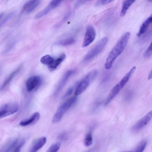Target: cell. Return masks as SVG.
I'll return each mask as SVG.
<instances>
[{"instance_id":"6da1fadb","label":"cell","mask_w":152,"mask_h":152,"mask_svg":"<svg viewBox=\"0 0 152 152\" xmlns=\"http://www.w3.org/2000/svg\"><path fill=\"white\" fill-rule=\"evenodd\" d=\"M130 36V32L125 33L120 38L109 54L104 64L106 69H110L116 58L124 50Z\"/></svg>"},{"instance_id":"7a4b0ae2","label":"cell","mask_w":152,"mask_h":152,"mask_svg":"<svg viewBox=\"0 0 152 152\" xmlns=\"http://www.w3.org/2000/svg\"><path fill=\"white\" fill-rule=\"evenodd\" d=\"M76 96L72 97L62 104L57 110L52 119V122L56 123L59 122L64 115L76 101Z\"/></svg>"},{"instance_id":"3957f363","label":"cell","mask_w":152,"mask_h":152,"mask_svg":"<svg viewBox=\"0 0 152 152\" xmlns=\"http://www.w3.org/2000/svg\"><path fill=\"white\" fill-rule=\"evenodd\" d=\"M96 70L89 72L80 82L75 89V95L77 96L83 93L94 79L97 74Z\"/></svg>"},{"instance_id":"277c9868","label":"cell","mask_w":152,"mask_h":152,"mask_svg":"<svg viewBox=\"0 0 152 152\" xmlns=\"http://www.w3.org/2000/svg\"><path fill=\"white\" fill-rule=\"evenodd\" d=\"M107 41L108 38L107 37L101 39L86 55L83 61L87 62L93 59L102 50Z\"/></svg>"},{"instance_id":"5b68a950","label":"cell","mask_w":152,"mask_h":152,"mask_svg":"<svg viewBox=\"0 0 152 152\" xmlns=\"http://www.w3.org/2000/svg\"><path fill=\"white\" fill-rule=\"evenodd\" d=\"M18 104L15 103H6L2 105L0 108V118H3L12 115L18 110Z\"/></svg>"},{"instance_id":"8992f818","label":"cell","mask_w":152,"mask_h":152,"mask_svg":"<svg viewBox=\"0 0 152 152\" xmlns=\"http://www.w3.org/2000/svg\"><path fill=\"white\" fill-rule=\"evenodd\" d=\"M42 82V78L39 76H34L29 77L26 83L27 91L31 92L36 90L40 86Z\"/></svg>"},{"instance_id":"52a82bcc","label":"cell","mask_w":152,"mask_h":152,"mask_svg":"<svg viewBox=\"0 0 152 152\" xmlns=\"http://www.w3.org/2000/svg\"><path fill=\"white\" fill-rule=\"evenodd\" d=\"M96 36V33L94 27L91 25L88 26L86 29L82 46L86 47L92 43Z\"/></svg>"},{"instance_id":"ba28073f","label":"cell","mask_w":152,"mask_h":152,"mask_svg":"<svg viewBox=\"0 0 152 152\" xmlns=\"http://www.w3.org/2000/svg\"><path fill=\"white\" fill-rule=\"evenodd\" d=\"M61 0H52L43 10L38 13L35 16L36 19L39 18L48 14L53 9L57 7L61 3Z\"/></svg>"},{"instance_id":"9c48e42d","label":"cell","mask_w":152,"mask_h":152,"mask_svg":"<svg viewBox=\"0 0 152 152\" xmlns=\"http://www.w3.org/2000/svg\"><path fill=\"white\" fill-rule=\"evenodd\" d=\"M152 118V110L149 112L144 117L139 120L132 127L134 131L139 130L146 125Z\"/></svg>"},{"instance_id":"30bf717a","label":"cell","mask_w":152,"mask_h":152,"mask_svg":"<svg viewBox=\"0 0 152 152\" xmlns=\"http://www.w3.org/2000/svg\"><path fill=\"white\" fill-rule=\"evenodd\" d=\"M74 70L67 71L64 75L58 84L55 92V96L57 95L65 86L70 77L74 73Z\"/></svg>"},{"instance_id":"8fae6325","label":"cell","mask_w":152,"mask_h":152,"mask_svg":"<svg viewBox=\"0 0 152 152\" xmlns=\"http://www.w3.org/2000/svg\"><path fill=\"white\" fill-rule=\"evenodd\" d=\"M47 138L42 137L36 140L33 143L29 152H37L45 144Z\"/></svg>"},{"instance_id":"7c38bea8","label":"cell","mask_w":152,"mask_h":152,"mask_svg":"<svg viewBox=\"0 0 152 152\" xmlns=\"http://www.w3.org/2000/svg\"><path fill=\"white\" fill-rule=\"evenodd\" d=\"M40 116L39 113L35 112L29 117L21 121L19 124L21 126H24L34 124L39 120Z\"/></svg>"},{"instance_id":"4fadbf2b","label":"cell","mask_w":152,"mask_h":152,"mask_svg":"<svg viewBox=\"0 0 152 152\" xmlns=\"http://www.w3.org/2000/svg\"><path fill=\"white\" fill-rule=\"evenodd\" d=\"M40 0H31L27 2L23 7V10L29 13L34 10L40 3Z\"/></svg>"},{"instance_id":"5bb4252c","label":"cell","mask_w":152,"mask_h":152,"mask_svg":"<svg viewBox=\"0 0 152 152\" xmlns=\"http://www.w3.org/2000/svg\"><path fill=\"white\" fill-rule=\"evenodd\" d=\"M152 23V14L147 18L141 25L137 34L138 37L141 36L147 31L149 26Z\"/></svg>"},{"instance_id":"9a60e30c","label":"cell","mask_w":152,"mask_h":152,"mask_svg":"<svg viewBox=\"0 0 152 152\" xmlns=\"http://www.w3.org/2000/svg\"><path fill=\"white\" fill-rule=\"evenodd\" d=\"M121 89V88L118 84V83L116 84L110 91L105 101L104 105H106L108 104L118 94Z\"/></svg>"},{"instance_id":"2e32d148","label":"cell","mask_w":152,"mask_h":152,"mask_svg":"<svg viewBox=\"0 0 152 152\" xmlns=\"http://www.w3.org/2000/svg\"><path fill=\"white\" fill-rule=\"evenodd\" d=\"M21 67H19L12 72L4 81L1 87V90H2L11 81L15 76L20 72Z\"/></svg>"},{"instance_id":"e0dca14e","label":"cell","mask_w":152,"mask_h":152,"mask_svg":"<svg viewBox=\"0 0 152 152\" xmlns=\"http://www.w3.org/2000/svg\"><path fill=\"white\" fill-rule=\"evenodd\" d=\"M65 58L66 55L64 54L61 55L58 58L54 59L52 62L48 66L49 69L51 70H55L65 59Z\"/></svg>"},{"instance_id":"ac0fdd59","label":"cell","mask_w":152,"mask_h":152,"mask_svg":"<svg viewBox=\"0 0 152 152\" xmlns=\"http://www.w3.org/2000/svg\"><path fill=\"white\" fill-rule=\"evenodd\" d=\"M135 1V0H125L123 1L120 13L121 16L123 17L125 15L128 9Z\"/></svg>"},{"instance_id":"d6986e66","label":"cell","mask_w":152,"mask_h":152,"mask_svg":"<svg viewBox=\"0 0 152 152\" xmlns=\"http://www.w3.org/2000/svg\"><path fill=\"white\" fill-rule=\"evenodd\" d=\"M76 41V39L74 37H70L62 39L58 43L61 45L66 46L74 44Z\"/></svg>"},{"instance_id":"ffe728a7","label":"cell","mask_w":152,"mask_h":152,"mask_svg":"<svg viewBox=\"0 0 152 152\" xmlns=\"http://www.w3.org/2000/svg\"><path fill=\"white\" fill-rule=\"evenodd\" d=\"M54 60V59L49 55H47L42 57L40 59L41 63L44 64H50Z\"/></svg>"},{"instance_id":"44dd1931","label":"cell","mask_w":152,"mask_h":152,"mask_svg":"<svg viewBox=\"0 0 152 152\" xmlns=\"http://www.w3.org/2000/svg\"><path fill=\"white\" fill-rule=\"evenodd\" d=\"M18 140L16 139L9 145L4 152H10L13 149L15 148L18 145Z\"/></svg>"},{"instance_id":"7402d4cb","label":"cell","mask_w":152,"mask_h":152,"mask_svg":"<svg viewBox=\"0 0 152 152\" xmlns=\"http://www.w3.org/2000/svg\"><path fill=\"white\" fill-rule=\"evenodd\" d=\"M61 145V143L57 142L53 144L48 150L47 152H57Z\"/></svg>"},{"instance_id":"603a6c76","label":"cell","mask_w":152,"mask_h":152,"mask_svg":"<svg viewBox=\"0 0 152 152\" xmlns=\"http://www.w3.org/2000/svg\"><path fill=\"white\" fill-rule=\"evenodd\" d=\"M93 142V138L91 134L89 133L86 135L84 140V144L86 146L91 145Z\"/></svg>"},{"instance_id":"cb8c5ba5","label":"cell","mask_w":152,"mask_h":152,"mask_svg":"<svg viewBox=\"0 0 152 152\" xmlns=\"http://www.w3.org/2000/svg\"><path fill=\"white\" fill-rule=\"evenodd\" d=\"M147 144L145 140H143L140 142L136 148L134 152H142L144 150Z\"/></svg>"},{"instance_id":"d4e9b609","label":"cell","mask_w":152,"mask_h":152,"mask_svg":"<svg viewBox=\"0 0 152 152\" xmlns=\"http://www.w3.org/2000/svg\"><path fill=\"white\" fill-rule=\"evenodd\" d=\"M152 55V40L149 46L145 50L143 54V56L145 58H148Z\"/></svg>"},{"instance_id":"484cf974","label":"cell","mask_w":152,"mask_h":152,"mask_svg":"<svg viewBox=\"0 0 152 152\" xmlns=\"http://www.w3.org/2000/svg\"><path fill=\"white\" fill-rule=\"evenodd\" d=\"M113 1V0H111L97 1L96 2L95 5L96 6H98L101 5H104L110 3Z\"/></svg>"},{"instance_id":"4316f807","label":"cell","mask_w":152,"mask_h":152,"mask_svg":"<svg viewBox=\"0 0 152 152\" xmlns=\"http://www.w3.org/2000/svg\"><path fill=\"white\" fill-rule=\"evenodd\" d=\"M14 12H12L7 15L1 22L0 23V26H1L4 24L8 20H9L14 15Z\"/></svg>"},{"instance_id":"83f0119b","label":"cell","mask_w":152,"mask_h":152,"mask_svg":"<svg viewBox=\"0 0 152 152\" xmlns=\"http://www.w3.org/2000/svg\"><path fill=\"white\" fill-rule=\"evenodd\" d=\"M25 143V141L24 140H23L20 144L16 146L14 148V150L13 152H20L22 147L24 145Z\"/></svg>"},{"instance_id":"f1b7e54d","label":"cell","mask_w":152,"mask_h":152,"mask_svg":"<svg viewBox=\"0 0 152 152\" xmlns=\"http://www.w3.org/2000/svg\"><path fill=\"white\" fill-rule=\"evenodd\" d=\"M73 90V88L72 87L69 88L63 96L62 99H64L70 96L72 93Z\"/></svg>"},{"instance_id":"f546056e","label":"cell","mask_w":152,"mask_h":152,"mask_svg":"<svg viewBox=\"0 0 152 152\" xmlns=\"http://www.w3.org/2000/svg\"><path fill=\"white\" fill-rule=\"evenodd\" d=\"M87 1H78L75 4V6L77 7L79 6V5H80L81 4L85 3V2Z\"/></svg>"},{"instance_id":"4dcf8cb0","label":"cell","mask_w":152,"mask_h":152,"mask_svg":"<svg viewBox=\"0 0 152 152\" xmlns=\"http://www.w3.org/2000/svg\"><path fill=\"white\" fill-rule=\"evenodd\" d=\"M152 78V69L149 73L148 79V80H150Z\"/></svg>"},{"instance_id":"1f68e13d","label":"cell","mask_w":152,"mask_h":152,"mask_svg":"<svg viewBox=\"0 0 152 152\" xmlns=\"http://www.w3.org/2000/svg\"><path fill=\"white\" fill-rule=\"evenodd\" d=\"M132 152L131 151H127V152Z\"/></svg>"}]
</instances>
